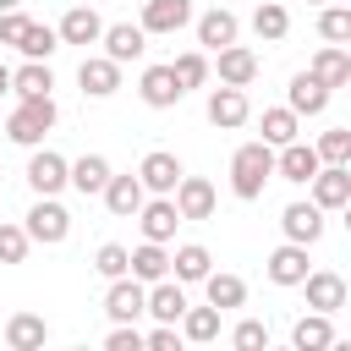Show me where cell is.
<instances>
[{
	"instance_id": "cell-41",
	"label": "cell",
	"mask_w": 351,
	"mask_h": 351,
	"mask_svg": "<svg viewBox=\"0 0 351 351\" xmlns=\"http://www.w3.org/2000/svg\"><path fill=\"white\" fill-rule=\"evenodd\" d=\"M93 269H99L104 280H121V274H126V247H121V241H104V247L93 252Z\"/></svg>"
},
{
	"instance_id": "cell-45",
	"label": "cell",
	"mask_w": 351,
	"mask_h": 351,
	"mask_svg": "<svg viewBox=\"0 0 351 351\" xmlns=\"http://www.w3.org/2000/svg\"><path fill=\"white\" fill-rule=\"evenodd\" d=\"M143 346H148V351H176V346H181V340H176V324H159Z\"/></svg>"
},
{
	"instance_id": "cell-21",
	"label": "cell",
	"mask_w": 351,
	"mask_h": 351,
	"mask_svg": "<svg viewBox=\"0 0 351 351\" xmlns=\"http://www.w3.org/2000/svg\"><path fill=\"white\" fill-rule=\"evenodd\" d=\"M302 274H307V247L302 241H285V247L269 252V280L274 285H302Z\"/></svg>"
},
{
	"instance_id": "cell-46",
	"label": "cell",
	"mask_w": 351,
	"mask_h": 351,
	"mask_svg": "<svg viewBox=\"0 0 351 351\" xmlns=\"http://www.w3.org/2000/svg\"><path fill=\"white\" fill-rule=\"evenodd\" d=\"M0 93H11V71L5 66H0Z\"/></svg>"
},
{
	"instance_id": "cell-48",
	"label": "cell",
	"mask_w": 351,
	"mask_h": 351,
	"mask_svg": "<svg viewBox=\"0 0 351 351\" xmlns=\"http://www.w3.org/2000/svg\"><path fill=\"white\" fill-rule=\"evenodd\" d=\"M307 5H324V0H307Z\"/></svg>"
},
{
	"instance_id": "cell-5",
	"label": "cell",
	"mask_w": 351,
	"mask_h": 351,
	"mask_svg": "<svg viewBox=\"0 0 351 351\" xmlns=\"http://www.w3.org/2000/svg\"><path fill=\"white\" fill-rule=\"evenodd\" d=\"M143 280H132V274H121V280H110V291H104V313L115 318V324H137L143 318Z\"/></svg>"
},
{
	"instance_id": "cell-8",
	"label": "cell",
	"mask_w": 351,
	"mask_h": 351,
	"mask_svg": "<svg viewBox=\"0 0 351 351\" xmlns=\"http://www.w3.org/2000/svg\"><path fill=\"white\" fill-rule=\"evenodd\" d=\"M170 203H176V214H181V219H208V214H214V186H208L203 176H186V170H181V181H176V197H170Z\"/></svg>"
},
{
	"instance_id": "cell-10",
	"label": "cell",
	"mask_w": 351,
	"mask_h": 351,
	"mask_svg": "<svg viewBox=\"0 0 351 351\" xmlns=\"http://www.w3.org/2000/svg\"><path fill=\"white\" fill-rule=\"evenodd\" d=\"M192 22V0H148L143 5V33H181Z\"/></svg>"
},
{
	"instance_id": "cell-12",
	"label": "cell",
	"mask_w": 351,
	"mask_h": 351,
	"mask_svg": "<svg viewBox=\"0 0 351 351\" xmlns=\"http://www.w3.org/2000/svg\"><path fill=\"white\" fill-rule=\"evenodd\" d=\"M280 225H285V241L313 247V241L324 236V208H318V203H291V208L280 214Z\"/></svg>"
},
{
	"instance_id": "cell-43",
	"label": "cell",
	"mask_w": 351,
	"mask_h": 351,
	"mask_svg": "<svg viewBox=\"0 0 351 351\" xmlns=\"http://www.w3.org/2000/svg\"><path fill=\"white\" fill-rule=\"evenodd\" d=\"M22 33H27V16H22L16 5H11V11H0V44H16Z\"/></svg>"
},
{
	"instance_id": "cell-6",
	"label": "cell",
	"mask_w": 351,
	"mask_h": 351,
	"mask_svg": "<svg viewBox=\"0 0 351 351\" xmlns=\"http://www.w3.org/2000/svg\"><path fill=\"white\" fill-rule=\"evenodd\" d=\"M137 181H143V192L170 197V192H176V181H181V159H176V154H165V148H154V154L137 165Z\"/></svg>"
},
{
	"instance_id": "cell-26",
	"label": "cell",
	"mask_w": 351,
	"mask_h": 351,
	"mask_svg": "<svg viewBox=\"0 0 351 351\" xmlns=\"http://www.w3.org/2000/svg\"><path fill=\"white\" fill-rule=\"evenodd\" d=\"M307 71H313L324 88H346V82H351V55H346L340 44H329V49H318V55H313V66H307Z\"/></svg>"
},
{
	"instance_id": "cell-15",
	"label": "cell",
	"mask_w": 351,
	"mask_h": 351,
	"mask_svg": "<svg viewBox=\"0 0 351 351\" xmlns=\"http://www.w3.org/2000/svg\"><path fill=\"white\" fill-rule=\"evenodd\" d=\"M143 313H154L159 324H176V318L186 313V291H181V280H154V291L143 296Z\"/></svg>"
},
{
	"instance_id": "cell-4",
	"label": "cell",
	"mask_w": 351,
	"mask_h": 351,
	"mask_svg": "<svg viewBox=\"0 0 351 351\" xmlns=\"http://www.w3.org/2000/svg\"><path fill=\"white\" fill-rule=\"evenodd\" d=\"M318 165H324V159H318L307 143H296V137L280 143V154H274V176H280V181H296V186H307V181L318 176Z\"/></svg>"
},
{
	"instance_id": "cell-42",
	"label": "cell",
	"mask_w": 351,
	"mask_h": 351,
	"mask_svg": "<svg viewBox=\"0 0 351 351\" xmlns=\"http://www.w3.org/2000/svg\"><path fill=\"white\" fill-rule=\"evenodd\" d=\"M230 346H236V351H258V346H269V324L241 318V324H236V335H230Z\"/></svg>"
},
{
	"instance_id": "cell-11",
	"label": "cell",
	"mask_w": 351,
	"mask_h": 351,
	"mask_svg": "<svg viewBox=\"0 0 351 351\" xmlns=\"http://www.w3.org/2000/svg\"><path fill=\"white\" fill-rule=\"evenodd\" d=\"M27 186H33L38 197H55V192L66 186V159H60L55 148L33 154V159H27Z\"/></svg>"
},
{
	"instance_id": "cell-31",
	"label": "cell",
	"mask_w": 351,
	"mask_h": 351,
	"mask_svg": "<svg viewBox=\"0 0 351 351\" xmlns=\"http://www.w3.org/2000/svg\"><path fill=\"white\" fill-rule=\"evenodd\" d=\"M203 291H208V307H219V313L247 302V285H241L236 274H214V269H208V274H203Z\"/></svg>"
},
{
	"instance_id": "cell-13",
	"label": "cell",
	"mask_w": 351,
	"mask_h": 351,
	"mask_svg": "<svg viewBox=\"0 0 351 351\" xmlns=\"http://www.w3.org/2000/svg\"><path fill=\"white\" fill-rule=\"evenodd\" d=\"M99 38H104V55H110L115 66H126V60H137V55L148 49V33L132 27V22H115V27H104Z\"/></svg>"
},
{
	"instance_id": "cell-38",
	"label": "cell",
	"mask_w": 351,
	"mask_h": 351,
	"mask_svg": "<svg viewBox=\"0 0 351 351\" xmlns=\"http://www.w3.org/2000/svg\"><path fill=\"white\" fill-rule=\"evenodd\" d=\"M313 154H318L324 165H346V159H351V132H346V126H335V132H324Z\"/></svg>"
},
{
	"instance_id": "cell-1",
	"label": "cell",
	"mask_w": 351,
	"mask_h": 351,
	"mask_svg": "<svg viewBox=\"0 0 351 351\" xmlns=\"http://www.w3.org/2000/svg\"><path fill=\"white\" fill-rule=\"evenodd\" d=\"M269 176H274V148H269V143H247V148H236V159H230V192H236L241 203L263 197Z\"/></svg>"
},
{
	"instance_id": "cell-28",
	"label": "cell",
	"mask_w": 351,
	"mask_h": 351,
	"mask_svg": "<svg viewBox=\"0 0 351 351\" xmlns=\"http://www.w3.org/2000/svg\"><path fill=\"white\" fill-rule=\"evenodd\" d=\"M197 44H203V49H225V44H236V16L219 11V5L203 11V16H197Z\"/></svg>"
},
{
	"instance_id": "cell-24",
	"label": "cell",
	"mask_w": 351,
	"mask_h": 351,
	"mask_svg": "<svg viewBox=\"0 0 351 351\" xmlns=\"http://www.w3.org/2000/svg\"><path fill=\"white\" fill-rule=\"evenodd\" d=\"M66 181H71L82 197H93V192H104V181H110V159H104V154H82L77 165H66Z\"/></svg>"
},
{
	"instance_id": "cell-2",
	"label": "cell",
	"mask_w": 351,
	"mask_h": 351,
	"mask_svg": "<svg viewBox=\"0 0 351 351\" xmlns=\"http://www.w3.org/2000/svg\"><path fill=\"white\" fill-rule=\"evenodd\" d=\"M60 121V110H55V99L44 93V99H22L16 110H11V121H5V137L11 143H22V148H33V143H44V132Z\"/></svg>"
},
{
	"instance_id": "cell-20",
	"label": "cell",
	"mask_w": 351,
	"mask_h": 351,
	"mask_svg": "<svg viewBox=\"0 0 351 351\" xmlns=\"http://www.w3.org/2000/svg\"><path fill=\"white\" fill-rule=\"evenodd\" d=\"M126 274H132V280H143V285H154V280H165V274H170V258H165V241H143L137 252H126Z\"/></svg>"
},
{
	"instance_id": "cell-16",
	"label": "cell",
	"mask_w": 351,
	"mask_h": 351,
	"mask_svg": "<svg viewBox=\"0 0 351 351\" xmlns=\"http://www.w3.org/2000/svg\"><path fill=\"white\" fill-rule=\"evenodd\" d=\"M60 44H99V33H104V22H99V11L93 5H71L66 16H60Z\"/></svg>"
},
{
	"instance_id": "cell-7",
	"label": "cell",
	"mask_w": 351,
	"mask_h": 351,
	"mask_svg": "<svg viewBox=\"0 0 351 351\" xmlns=\"http://www.w3.org/2000/svg\"><path fill=\"white\" fill-rule=\"evenodd\" d=\"M318 208H346L351 203V170L346 165H318V176L307 181Z\"/></svg>"
},
{
	"instance_id": "cell-25",
	"label": "cell",
	"mask_w": 351,
	"mask_h": 351,
	"mask_svg": "<svg viewBox=\"0 0 351 351\" xmlns=\"http://www.w3.org/2000/svg\"><path fill=\"white\" fill-rule=\"evenodd\" d=\"M143 197H148V192H143L137 176H110V181H104V203H110V214H121V219H132V214L143 208Z\"/></svg>"
},
{
	"instance_id": "cell-9",
	"label": "cell",
	"mask_w": 351,
	"mask_h": 351,
	"mask_svg": "<svg viewBox=\"0 0 351 351\" xmlns=\"http://www.w3.org/2000/svg\"><path fill=\"white\" fill-rule=\"evenodd\" d=\"M77 82H82L88 99H110V93L121 88V66H115L110 55H88V60L77 66Z\"/></svg>"
},
{
	"instance_id": "cell-44",
	"label": "cell",
	"mask_w": 351,
	"mask_h": 351,
	"mask_svg": "<svg viewBox=\"0 0 351 351\" xmlns=\"http://www.w3.org/2000/svg\"><path fill=\"white\" fill-rule=\"evenodd\" d=\"M104 346H110V351H143V335H137V324H121Z\"/></svg>"
},
{
	"instance_id": "cell-3",
	"label": "cell",
	"mask_w": 351,
	"mask_h": 351,
	"mask_svg": "<svg viewBox=\"0 0 351 351\" xmlns=\"http://www.w3.org/2000/svg\"><path fill=\"white\" fill-rule=\"evenodd\" d=\"M33 241H44V247H60L66 236H71V214L55 203V197H38L33 208H27V225H22Z\"/></svg>"
},
{
	"instance_id": "cell-36",
	"label": "cell",
	"mask_w": 351,
	"mask_h": 351,
	"mask_svg": "<svg viewBox=\"0 0 351 351\" xmlns=\"http://www.w3.org/2000/svg\"><path fill=\"white\" fill-rule=\"evenodd\" d=\"M170 71H176V82H181V93H186V88H203V82H208V60H203L197 49H186V55H176V60H170Z\"/></svg>"
},
{
	"instance_id": "cell-17",
	"label": "cell",
	"mask_w": 351,
	"mask_h": 351,
	"mask_svg": "<svg viewBox=\"0 0 351 351\" xmlns=\"http://www.w3.org/2000/svg\"><path fill=\"white\" fill-rule=\"evenodd\" d=\"M214 55H219V82H225V88H247V82L258 77V55H252V49L225 44V49H214Z\"/></svg>"
},
{
	"instance_id": "cell-33",
	"label": "cell",
	"mask_w": 351,
	"mask_h": 351,
	"mask_svg": "<svg viewBox=\"0 0 351 351\" xmlns=\"http://www.w3.org/2000/svg\"><path fill=\"white\" fill-rule=\"evenodd\" d=\"M170 263H176V280H181V285H192V280H203V274H208V263H214V258H208V247L186 241V247H176V258H170Z\"/></svg>"
},
{
	"instance_id": "cell-23",
	"label": "cell",
	"mask_w": 351,
	"mask_h": 351,
	"mask_svg": "<svg viewBox=\"0 0 351 351\" xmlns=\"http://www.w3.org/2000/svg\"><path fill=\"white\" fill-rule=\"evenodd\" d=\"M324 104H329V88H324L313 71H296V77H291V104H285V110H296V115H324Z\"/></svg>"
},
{
	"instance_id": "cell-35",
	"label": "cell",
	"mask_w": 351,
	"mask_h": 351,
	"mask_svg": "<svg viewBox=\"0 0 351 351\" xmlns=\"http://www.w3.org/2000/svg\"><path fill=\"white\" fill-rule=\"evenodd\" d=\"M181 335L186 340H214L219 335V307H186L181 313Z\"/></svg>"
},
{
	"instance_id": "cell-37",
	"label": "cell",
	"mask_w": 351,
	"mask_h": 351,
	"mask_svg": "<svg viewBox=\"0 0 351 351\" xmlns=\"http://www.w3.org/2000/svg\"><path fill=\"white\" fill-rule=\"evenodd\" d=\"M291 137H296V110H263V143L280 148Z\"/></svg>"
},
{
	"instance_id": "cell-14",
	"label": "cell",
	"mask_w": 351,
	"mask_h": 351,
	"mask_svg": "<svg viewBox=\"0 0 351 351\" xmlns=\"http://www.w3.org/2000/svg\"><path fill=\"white\" fill-rule=\"evenodd\" d=\"M247 115H252V110H247V93H241V88H214V93H208V121H214L219 132H236Z\"/></svg>"
},
{
	"instance_id": "cell-40",
	"label": "cell",
	"mask_w": 351,
	"mask_h": 351,
	"mask_svg": "<svg viewBox=\"0 0 351 351\" xmlns=\"http://www.w3.org/2000/svg\"><path fill=\"white\" fill-rule=\"evenodd\" d=\"M318 33H324L329 44H346V38H351V11H346V5H329V11L318 16Z\"/></svg>"
},
{
	"instance_id": "cell-19",
	"label": "cell",
	"mask_w": 351,
	"mask_h": 351,
	"mask_svg": "<svg viewBox=\"0 0 351 351\" xmlns=\"http://www.w3.org/2000/svg\"><path fill=\"white\" fill-rule=\"evenodd\" d=\"M137 219H143V236L148 241H170L176 236V225H181V214H176V203L170 197H143V208H137Z\"/></svg>"
},
{
	"instance_id": "cell-27",
	"label": "cell",
	"mask_w": 351,
	"mask_h": 351,
	"mask_svg": "<svg viewBox=\"0 0 351 351\" xmlns=\"http://www.w3.org/2000/svg\"><path fill=\"white\" fill-rule=\"evenodd\" d=\"M49 340V324L38 318V313H11V324H5V346L11 351H33V346H44Z\"/></svg>"
},
{
	"instance_id": "cell-22",
	"label": "cell",
	"mask_w": 351,
	"mask_h": 351,
	"mask_svg": "<svg viewBox=\"0 0 351 351\" xmlns=\"http://www.w3.org/2000/svg\"><path fill=\"white\" fill-rule=\"evenodd\" d=\"M307 285V307L313 313H340L346 307V280L340 274H302Z\"/></svg>"
},
{
	"instance_id": "cell-47",
	"label": "cell",
	"mask_w": 351,
	"mask_h": 351,
	"mask_svg": "<svg viewBox=\"0 0 351 351\" xmlns=\"http://www.w3.org/2000/svg\"><path fill=\"white\" fill-rule=\"evenodd\" d=\"M11 5H16V0H0V11H11Z\"/></svg>"
},
{
	"instance_id": "cell-18",
	"label": "cell",
	"mask_w": 351,
	"mask_h": 351,
	"mask_svg": "<svg viewBox=\"0 0 351 351\" xmlns=\"http://www.w3.org/2000/svg\"><path fill=\"white\" fill-rule=\"evenodd\" d=\"M137 93H143V104H148V110H170V104L181 99V82H176V71H170V66H148Z\"/></svg>"
},
{
	"instance_id": "cell-32",
	"label": "cell",
	"mask_w": 351,
	"mask_h": 351,
	"mask_svg": "<svg viewBox=\"0 0 351 351\" xmlns=\"http://www.w3.org/2000/svg\"><path fill=\"white\" fill-rule=\"evenodd\" d=\"M16 49H22L27 60H49V55L60 49V33H55V27H44V22H27V33L16 38Z\"/></svg>"
},
{
	"instance_id": "cell-39",
	"label": "cell",
	"mask_w": 351,
	"mask_h": 351,
	"mask_svg": "<svg viewBox=\"0 0 351 351\" xmlns=\"http://www.w3.org/2000/svg\"><path fill=\"white\" fill-rule=\"evenodd\" d=\"M27 247H33V236L22 225H0V263H22Z\"/></svg>"
},
{
	"instance_id": "cell-30",
	"label": "cell",
	"mask_w": 351,
	"mask_h": 351,
	"mask_svg": "<svg viewBox=\"0 0 351 351\" xmlns=\"http://www.w3.org/2000/svg\"><path fill=\"white\" fill-rule=\"evenodd\" d=\"M291 346H296V351H324V346H335V329H329V313H313V318H296V329H291Z\"/></svg>"
},
{
	"instance_id": "cell-29",
	"label": "cell",
	"mask_w": 351,
	"mask_h": 351,
	"mask_svg": "<svg viewBox=\"0 0 351 351\" xmlns=\"http://www.w3.org/2000/svg\"><path fill=\"white\" fill-rule=\"evenodd\" d=\"M49 88H55V71H49L44 60H27L22 71H11V93H16V99H44Z\"/></svg>"
},
{
	"instance_id": "cell-34",
	"label": "cell",
	"mask_w": 351,
	"mask_h": 351,
	"mask_svg": "<svg viewBox=\"0 0 351 351\" xmlns=\"http://www.w3.org/2000/svg\"><path fill=\"white\" fill-rule=\"evenodd\" d=\"M252 27H258V38H269V44H280V38L291 33V16H285V5H274V0H263V5L252 11Z\"/></svg>"
}]
</instances>
